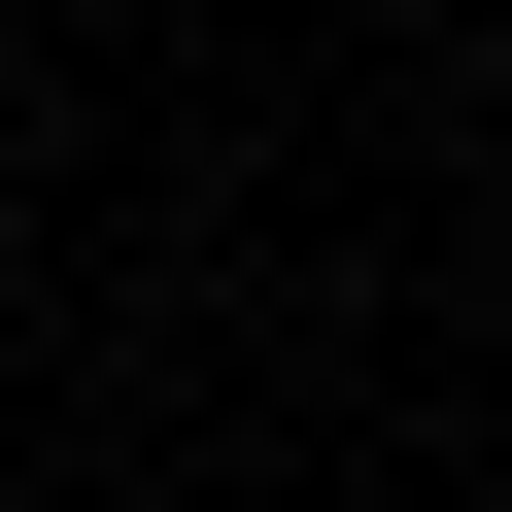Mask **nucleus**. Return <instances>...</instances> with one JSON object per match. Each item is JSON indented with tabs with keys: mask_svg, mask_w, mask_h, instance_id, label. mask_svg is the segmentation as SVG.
<instances>
[]
</instances>
